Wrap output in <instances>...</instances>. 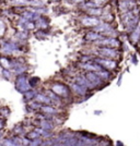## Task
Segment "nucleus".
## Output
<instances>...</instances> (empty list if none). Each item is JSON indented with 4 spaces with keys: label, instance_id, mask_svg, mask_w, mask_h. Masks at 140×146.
<instances>
[{
    "label": "nucleus",
    "instance_id": "obj_1",
    "mask_svg": "<svg viewBox=\"0 0 140 146\" xmlns=\"http://www.w3.org/2000/svg\"><path fill=\"white\" fill-rule=\"evenodd\" d=\"M138 18H139L138 14H134L129 10V11L124 12V14L122 15V22L128 30H133L135 25H137L138 23Z\"/></svg>",
    "mask_w": 140,
    "mask_h": 146
},
{
    "label": "nucleus",
    "instance_id": "obj_2",
    "mask_svg": "<svg viewBox=\"0 0 140 146\" xmlns=\"http://www.w3.org/2000/svg\"><path fill=\"white\" fill-rule=\"evenodd\" d=\"M15 88L21 93H25L31 88V85L29 83V81L25 79L24 75H20L17 78L15 81Z\"/></svg>",
    "mask_w": 140,
    "mask_h": 146
},
{
    "label": "nucleus",
    "instance_id": "obj_3",
    "mask_svg": "<svg viewBox=\"0 0 140 146\" xmlns=\"http://www.w3.org/2000/svg\"><path fill=\"white\" fill-rule=\"evenodd\" d=\"M96 63H98L101 67H103L104 69H109V70H114L116 67H117V62L114 60H111L110 58L105 59V58H98L95 60Z\"/></svg>",
    "mask_w": 140,
    "mask_h": 146
},
{
    "label": "nucleus",
    "instance_id": "obj_4",
    "mask_svg": "<svg viewBox=\"0 0 140 146\" xmlns=\"http://www.w3.org/2000/svg\"><path fill=\"white\" fill-rule=\"evenodd\" d=\"M52 91L54 92L56 95L61 96V97H67L69 95V90L67 87L65 85H62V84H58V83L52 86Z\"/></svg>",
    "mask_w": 140,
    "mask_h": 146
},
{
    "label": "nucleus",
    "instance_id": "obj_5",
    "mask_svg": "<svg viewBox=\"0 0 140 146\" xmlns=\"http://www.w3.org/2000/svg\"><path fill=\"white\" fill-rule=\"evenodd\" d=\"M85 78H86L88 81L91 83L93 87L100 85V84H101V82H102V79L98 76L96 72H91V71H90V72L85 75Z\"/></svg>",
    "mask_w": 140,
    "mask_h": 146
},
{
    "label": "nucleus",
    "instance_id": "obj_6",
    "mask_svg": "<svg viewBox=\"0 0 140 146\" xmlns=\"http://www.w3.org/2000/svg\"><path fill=\"white\" fill-rule=\"evenodd\" d=\"M95 43L98 45H103V46H119V42L115 38H100L98 40H95Z\"/></svg>",
    "mask_w": 140,
    "mask_h": 146
},
{
    "label": "nucleus",
    "instance_id": "obj_7",
    "mask_svg": "<svg viewBox=\"0 0 140 146\" xmlns=\"http://www.w3.org/2000/svg\"><path fill=\"white\" fill-rule=\"evenodd\" d=\"M81 22L84 26L91 27V26H96L98 24H100L98 19L94 18V17H85V18L81 19Z\"/></svg>",
    "mask_w": 140,
    "mask_h": 146
},
{
    "label": "nucleus",
    "instance_id": "obj_8",
    "mask_svg": "<svg viewBox=\"0 0 140 146\" xmlns=\"http://www.w3.org/2000/svg\"><path fill=\"white\" fill-rule=\"evenodd\" d=\"M100 56H102L103 58H114V57L117 56V52L113 48L105 47V48L100 49Z\"/></svg>",
    "mask_w": 140,
    "mask_h": 146
},
{
    "label": "nucleus",
    "instance_id": "obj_9",
    "mask_svg": "<svg viewBox=\"0 0 140 146\" xmlns=\"http://www.w3.org/2000/svg\"><path fill=\"white\" fill-rule=\"evenodd\" d=\"M134 6H135V3L131 2V1H122V2L119 3V8H121V10L124 11V12L129 11V10L131 9V7H134Z\"/></svg>",
    "mask_w": 140,
    "mask_h": 146
},
{
    "label": "nucleus",
    "instance_id": "obj_10",
    "mask_svg": "<svg viewBox=\"0 0 140 146\" xmlns=\"http://www.w3.org/2000/svg\"><path fill=\"white\" fill-rule=\"evenodd\" d=\"M71 88L73 90V92H76V93L79 94V95H83L85 92H86V88H85L84 86L80 85V84H78V83L72 84V85H71Z\"/></svg>",
    "mask_w": 140,
    "mask_h": 146
},
{
    "label": "nucleus",
    "instance_id": "obj_11",
    "mask_svg": "<svg viewBox=\"0 0 140 146\" xmlns=\"http://www.w3.org/2000/svg\"><path fill=\"white\" fill-rule=\"evenodd\" d=\"M36 100L38 103H42V104H47V105H52V100H50V98L48 96H45V95H42V94H40V95H36Z\"/></svg>",
    "mask_w": 140,
    "mask_h": 146
},
{
    "label": "nucleus",
    "instance_id": "obj_12",
    "mask_svg": "<svg viewBox=\"0 0 140 146\" xmlns=\"http://www.w3.org/2000/svg\"><path fill=\"white\" fill-rule=\"evenodd\" d=\"M41 109L45 113H47V115H55V113L58 112V110L56 109V108H54L53 106H43V107H41Z\"/></svg>",
    "mask_w": 140,
    "mask_h": 146
},
{
    "label": "nucleus",
    "instance_id": "obj_13",
    "mask_svg": "<svg viewBox=\"0 0 140 146\" xmlns=\"http://www.w3.org/2000/svg\"><path fill=\"white\" fill-rule=\"evenodd\" d=\"M100 38H102V36L96 33V32H90V33H88L86 34V39L88 40H93V42H95V40H98Z\"/></svg>",
    "mask_w": 140,
    "mask_h": 146
},
{
    "label": "nucleus",
    "instance_id": "obj_14",
    "mask_svg": "<svg viewBox=\"0 0 140 146\" xmlns=\"http://www.w3.org/2000/svg\"><path fill=\"white\" fill-rule=\"evenodd\" d=\"M140 38V26H138L136 30L133 32V34H131V40L134 42V43H137V40Z\"/></svg>",
    "mask_w": 140,
    "mask_h": 146
},
{
    "label": "nucleus",
    "instance_id": "obj_15",
    "mask_svg": "<svg viewBox=\"0 0 140 146\" xmlns=\"http://www.w3.org/2000/svg\"><path fill=\"white\" fill-rule=\"evenodd\" d=\"M41 127H42L43 130H52L53 129V123L50 121H42L41 122V124H40Z\"/></svg>",
    "mask_w": 140,
    "mask_h": 146
},
{
    "label": "nucleus",
    "instance_id": "obj_16",
    "mask_svg": "<svg viewBox=\"0 0 140 146\" xmlns=\"http://www.w3.org/2000/svg\"><path fill=\"white\" fill-rule=\"evenodd\" d=\"M27 137L33 141V140H35V139H37V137H40V133H38V132H36V131H33V132L29 133Z\"/></svg>",
    "mask_w": 140,
    "mask_h": 146
},
{
    "label": "nucleus",
    "instance_id": "obj_17",
    "mask_svg": "<svg viewBox=\"0 0 140 146\" xmlns=\"http://www.w3.org/2000/svg\"><path fill=\"white\" fill-rule=\"evenodd\" d=\"M89 13L92 15H100L102 13V11L100 9H89Z\"/></svg>",
    "mask_w": 140,
    "mask_h": 146
},
{
    "label": "nucleus",
    "instance_id": "obj_18",
    "mask_svg": "<svg viewBox=\"0 0 140 146\" xmlns=\"http://www.w3.org/2000/svg\"><path fill=\"white\" fill-rule=\"evenodd\" d=\"M5 32H6V25H5V23L0 20V37L5 34Z\"/></svg>",
    "mask_w": 140,
    "mask_h": 146
},
{
    "label": "nucleus",
    "instance_id": "obj_19",
    "mask_svg": "<svg viewBox=\"0 0 140 146\" xmlns=\"http://www.w3.org/2000/svg\"><path fill=\"white\" fill-rule=\"evenodd\" d=\"M14 1L15 3H18V5H23V3H26L27 2V0H12Z\"/></svg>",
    "mask_w": 140,
    "mask_h": 146
},
{
    "label": "nucleus",
    "instance_id": "obj_20",
    "mask_svg": "<svg viewBox=\"0 0 140 146\" xmlns=\"http://www.w3.org/2000/svg\"><path fill=\"white\" fill-rule=\"evenodd\" d=\"M104 1H105V0H93V2H94L95 5H102V3H104Z\"/></svg>",
    "mask_w": 140,
    "mask_h": 146
},
{
    "label": "nucleus",
    "instance_id": "obj_21",
    "mask_svg": "<svg viewBox=\"0 0 140 146\" xmlns=\"http://www.w3.org/2000/svg\"><path fill=\"white\" fill-rule=\"evenodd\" d=\"M73 1H76V2H78V1H79V0H73Z\"/></svg>",
    "mask_w": 140,
    "mask_h": 146
}]
</instances>
